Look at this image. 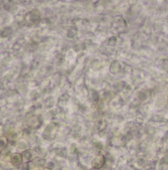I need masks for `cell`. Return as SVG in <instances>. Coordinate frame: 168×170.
Masks as SVG:
<instances>
[{
	"label": "cell",
	"instance_id": "cell-1",
	"mask_svg": "<svg viewBox=\"0 0 168 170\" xmlns=\"http://www.w3.org/2000/svg\"><path fill=\"white\" fill-rule=\"evenodd\" d=\"M103 162H104L103 157L99 156V157L95 158V160L93 161V167L94 168H99V167H101V165L103 164Z\"/></svg>",
	"mask_w": 168,
	"mask_h": 170
},
{
	"label": "cell",
	"instance_id": "cell-2",
	"mask_svg": "<svg viewBox=\"0 0 168 170\" xmlns=\"http://www.w3.org/2000/svg\"><path fill=\"white\" fill-rule=\"evenodd\" d=\"M22 161V157L20 154H14L12 157V163L14 165H19Z\"/></svg>",
	"mask_w": 168,
	"mask_h": 170
},
{
	"label": "cell",
	"instance_id": "cell-3",
	"mask_svg": "<svg viewBox=\"0 0 168 170\" xmlns=\"http://www.w3.org/2000/svg\"><path fill=\"white\" fill-rule=\"evenodd\" d=\"M23 158L25 160H29L31 158V153L29 151H26V152H24L23 153Z\"/></svg>",
	"mask_w": 168,
	"mask_h": 170
}]
</instances>
